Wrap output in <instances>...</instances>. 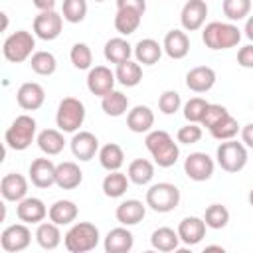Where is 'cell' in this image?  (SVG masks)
Instances as JSON below:
<instances>
[{
	"instance_id": "36",
	"label": "cell",
	"mask_w": 253,
	"mask_h": 253,
	"mask_svg": "<svg viewBox=\"0 0 253 253\" xmlns=\"http://www.w3.org/2000/svg\"><path fill=\"white\" fill-rule=\"evenodd\" d=\"M115 75H117V81L123 87H136L142 81V67H140L138 61L126 59V61H123V63L117 65Z\"/></svg>"
},
{
	"instance_id": "17",
	"label": "cell",
	"mask_w": 253,
	"mask_h": 253,
	"mask_svg": "<svg viewBox=\"0 0 253 253\" xmlns=\"http://www.w3.org/2000/svg\"><path fill=\"white\" fill-rule=\"evenodd\" d=\"M0 194L6 202H20L28 196V180L18 172H8L0 180Z\"/></svg>"
},
{
	"instance_id": "42",
	"label": "cell",
	"mask_w": 253,
	"mask_h": 253,
	"mask_svg": "<svg viewBox=\"0 0 253 253\" xmlns=\"http://www.w3.org/2000/svg\"><path fill=\"white\" fill-rule=\"evenodd\" d=\"M69 59H71V63H73L75 69L85 71V69H91V63H93V51H91V47H89L87 43L77 42V43L71 45Z\"/></svg>"
},
{
	"instance_id": "18",
	"label": "cell",
	"mask_w": 253,
	"mask_h": 253,
	"mask_svg": "<svg viewBox=\"0 0 253 253\" xmlns=\"http://www.w3.org/2000/svg\"><path fill=\"white\" fill-rule=\"evenodd\" d=\"M47 211L49 210L45 208V204L40 198H34V196H26L16 206V215L24 223H42L45 219Z\"/></svg>"
},
{
	"instance_id": "53",
	"label": "cell",
	"mask_w": 253,
	"mask_h": 253,
	"mask_svg": "<svg viewBox=\"0 0 253 253\" xmlns=\"http://www.w3.org/2000/svg\"><path fill=\"white\" fill-rule=\"evenodd\" d=\"M0 16H2V30H6V28H8V14H6V12H2Z\"/></svg>"
},
{
	"instance_id": "54",
	"label": "cell",
	"mask_w": 253,
	"mask_h": 253,
	"mask_svg": "<svg viewBox=\"0 0 253 253\" xmlns=\"http://www.w3.org/2000/svg\"><path fill=\"white\" fill-rule=\"evenodd\" d=\"M206 251H221V253H223V247H221V245H208Z\"/></svg>"
},
{
	"instance_id": "39",
	"label": "cell",
	"mask_w": 253,
	"mask_h": 253,
	"mask_svg": "<svg viewBox=\"0 0 253 253\" xmlns=\"http://www.w3.org/2000/svg\"><path fill=\"white\" fill-rule=\"evenodd\" d=\"M237 132H239V123H237V119L231 117V115L223 117L219 123H215V125L210 128V134H211L215 140H231V138L237 136Z\"/></svg>"
},
{
	"instance_id": "31",
	"label": "cell",
	"mask_w": 253,
	"mask_h": 253,
	"mask_svg": "<svg viewBox=\"0 0 253 253\" xmlns=\"http://www.w3.org/2000/svg\"><path fill=\"white\" fill-rule=\"evenodd\" d=\"M103 55H105V59H107L109 63L119 65V63H123V61H126V59H130V55H132V45H130L125 38H111V40L105 43V47H103Z\"/></svg>"
},
{
	"instance_id": "46",
	"label": "cell",
	"mask_w": 253,
	"mask_h": 253,
	"mask_svg": "<svg viewBox=\"0 0 253 253\" xmlns=\"http://www.w3.org/2000/svg\"><path fill=\"white\" fill-rule=\"evenodd\" d=\"M204 130H202V125L200 123H188L186 126H180L178 132H176V140L180 144H196L200 142Z\"/></svg>"
},
{
	"instance_id": "43",
	"label": "cell",
	"mask_w": 253,
	"mask_h": 253,
	"mask_svg": "<svg viewBox=\"0 0 253 253\" xmlns=\"http://www.w3.org/2000/svg\"><path fill=\"white\" fill-rule=\"evenodd\" d=\"M61 16L69 24H79L87 16V0H63Z\"/></svg>"
},
{
	"instance_id": "50",
	"label": "cell",
	"mask_w": 253,
	"mask_h": 253,
	"mask_svg": "<svg viewBox=\"0 0 253 253\" xmlns=\"http://www.w3.org/2000/svg\"><path fill=\"white\" fill-rule=\"evenodd\" d=\"M241 142H243L245 146L253 148V123H249V125H245V126L241 128Z\"/></svg>"
},
{
	"instance_id": "51",
	"label": "cell",
	"mask_w": 253,
	"mask_h": 253,
	"mask_svg": "<svg viewBox=\"0 0 253 253\" xmlns=\"http://www.w3.org/2000/svg\"><path fill=\"white\" fill-rule=\"evenodd\" d=\"M32 4H34L40 12H43V10H53V8H55V0H32Z\"/></svg>"
},
{
	"instance_id": "11",
	"label": "cell",
	"mask_w": 253,
	"mask_h": 253,
	"mask_svg": "<svg viewBox=\"0 0 253 253\" xmlns=\"http://www.w3.org/2000/svg\"><path fill=\"white\" fill-rule=\"evenodd\" d=\"M63 28V16L55 10H43L34 18V36L43 42H53L59 38Z\"/></svg>"
},
{
	"instance_id": "5",
	"label": "cell",
	"mask_w": 253,
	"mask_h": 253,
	"mask_svg": "<svg viewBox=\"0 0 253 253\" xmlns=\"http://www.w3.org/2000/svg\"><path fill=\"white\" fill-rule=\"evenodd\" d=\"M178 204H180V190L170 182H158L146 190V206L156 213L174 211Z\"/></svg>"
},
{
	"instance_id": "40",
	"label": "cell",
	"mask_w": 253,
	"mask_h": 253,
	"mask_svg": "<svg viewBox=\"0 0 253 253\" xmlns=\"http://www.w3.org/2000/svg\"><path fill=\"white\" fill-rule=\"evenodd\" d=\"M204 221L210 229H223L229 223V210L221 204H211L206 208Z\"/></svg>"
},
{
	"instance_id": "21",
	"label": "cell",
	"mask_w": 253,
	"mask_h": 253,
	"mask_svg": "<svg viewBox=\"0 0 253 253\" xmlns=\"http://www.w3.org/2000/svg\"><path fill=\"white\" fill-rule=\"evenodd\" d=\"M162 47L170 59H184L190 51V38H188L186 30H170L164 36Z\"/></svg>"
},
{
	"instance_id": "24",
	"label": "cell",
	"mask_w": 253,
	"mask_h": 253,
	"mask_svg": "<svg viewBox=\"0 0 253 253\" xmlns=\"http://www.w3.org/2000/svg\"><path fill=\"white\" fill-rule=\"evenodd\" d=\"M126 126L128 130L142 134V132H150L154 126V113L148 105H136L126 113Z\"/></svg>"
},
{
	"instance_id": "37",
	"label": "cell",
	"mask_w": 253,
	"mask_h": 253,
	"mask_svg": "<svg viewBox=\"0 0 253 253\" xmlns=\"http://www.w3.org/2000/svg\"><path fill=\"white\" fill-rule=\"evenodd\" d=\"M101 109L109 117H123L128 111V97L121 91H109L105 97H101Z\"/></svg>"
},
{
	"instance_id": "30",
	"label": "cell",
	"mask_w": 253,
	"mask_h": 253,
	"mask_svg": "<svg viewBox=\"0 0 253 253\" xmlns=\"http://www.w3.org/2000/svg\"><path fill=\"white\" fill-rule=\"evenodd\" d=\"M142 16L140 12L136 10H130V8H117V14H115V30L121 34V36H130L138 30L140 22H142Z\"/></svg>"
},
{
	"instance_id": "1",
	"label": "cell",
	"mask_w": 253,
	"mask_h": 253,
	"mask_svg": "<svg viewBox=\"0 0 253 253\" xmlns=\"http://www.w3.org/2000/svg\"><path fill=\"white\" fill-rule=\"evenodd\" d=\"M144 146L154 158V164H158L160 168H170L178 162V156H180L178 142H174V138L166 130L158 128V130L146 132Z\"/></svg>"
},
{
	"instance_id": "44",
	"label": "cell",
	"mask_w": 253,
	"mask_h": 253,
	"mask_svg": "<svg viewBox=\"0 0 253 253\" xmlns=\"http://www.w3.org/2000/svg\"><path fill=\"white\" fill-rule=\"evenodd\" d=\"M208 101L202 97H192L184 103V117L188 123H202V117L208 109Z\"/></svg>"
},
{
	"instance_id": "33",
	"label": "cell",
	"mask_w": 253,
	"mask_h": 253,
	"mask_svg": "<svg viewBox=\"0 0 253 253\" xmlns=\"http://www.w3.org/2000/svg\"><path fill=\"white\" fill-rule=\"evenodd\" d=\"M99 164L107 170V172H113V170H121V166L125 164V152L123 148L117 144V142H107L99 148Z\"/></svg>"
},
{
	"instance_id": "38",
	"label": "cell",
	"mask_w": 253,
	"mask_h": 253,
	"mask_svg": "<svg viewBox=\"0 0 253 253\" xmlns=\"http://www.w3.org/2000/svg\"><path fill=\"white\" fill-rule=\"evenodd\" d=\"M30 67L34 73H38L42 77H49L57 69V59L51 51L40 49V51H34V55L30 57Z\"/></svg>"
},
{
	"instance_id": "6",
	"label": "cell",
	"mask_w": 253,
	"mask_h": 253,
	"mask_svg": "<svg viewBox=\"0 0 253 253\" xmlns=\"http://www.w3.org/2000/svg\"><path fill=\"white\" fill-rule=\"evenodd\" d=\"M85 121V105L77 97H63L57 105L55 125L63 132H77Z\"/></svg>"
},
{
	"instance_id": "7",
	"label": "cell",
	"mask_w": 253,
	"mask_h": 253,
	"mask_svg": "<svg viewBox=\"0 0 253 253\" xmlns=\"http://www.w3.org/2000/svg\"><path fill=\"white\" fill-rule=\"evenodd\" d=\"M34 47H36L34 34H30L28 30H18V32L10 34L4 40L2 53H4L6 61H10V63H22V61H26V59H30L34 55Z\"/></svg>"
},
{
	"instance_id": "26",
	"label": "cell",
	"mask_w": 253,
	"mask_h": 253,
	"mask_svg": "<svg viewBox=\"0 0 253 253\" xmlns=\"http://www.w3.org/2000/svg\"><path fill=\"white\" fill-rule=\"evenodd\" d=\"M162 51H164L162 43H158L152 38H144V40L136 42V45L132 47L134 59L138 63H142V65H154V63H158L160 57H162Z\"/></svg>"
},
{
	"instance_id": "48",
	"label": "cell",
	"mask_w": 253,
	"mask_h": 253,
	"mask_svg": "<svg viewBox=\"0 0 253 253\" xmlns=\"http://www.w3.org/2000/svg\"><path fill=\"white\" fill-rule=\"evenodd\" d=\"M237 63L243 69H253V43H247V45L239 47V51H237Z\"/></svg>"
},
{
	"instance_id": "22",
	"label": "cell",
	"mask_w": 253,
	"mask_h": 253,
	"mask_svg": "<svg viewBox=\"0 0 253 253\" xmlns=\"http://www.w3.org/2000/svg\"><path fill=\"white\" fill-rule=\"evenodd\" d=\"M144 215H146V206L140 200H125L115 210L117 221L121 225H126V227L140 223L144 219Z\"/></svg>"
},
{
	"instance_id": "25",
	"label": "cell",
	"mask_w": 253,
	"mask_h": 253,
	"mask_svg": "<svg viewBox=\"0 0 253 253\" xmlns=\"http://www.w3.org/2000/svg\"><path fill=\"white\" fill-rule=\"evenodd\" d=\"M83 182V172L79 168V164L65 160L59 162L55 168V186H59L61 190H75L79 184Z\"/></svg>"
},
{
	"instance_id": "47",
	"label": "cell",
	"mask_w": 253,
	"mask_h": 253,
	"mask_svg": "<svg viewBox=\"0 0 253 253\" xmlns=\"http://www.w3.org/2000/svg\"><path fill=\"white\" fill-rule=\"evenodd\" d=\"M229 115V111L223 107V105H217V103H210L208 105V109H206V113H204V117H202V126H206L208 130L215 125V123H219L223 117H227Z\"/></svg>"
},
{
	"instance_id": "14",
	"label": "cell",
	"mask_w": 253,
	"mask_h": 253,
	"mask_svg": "<svg viewBox=\"0 0 253 253\" xmlns=\"http://www.w3.org/2000/svg\"><path fill=\"white\" fill-rule=\"evenodd\" d=\"M69 146H71L73 156L81 162H89L91 158H95V154H99V138L89 130L73 132V138L69 140Z\"/></svg>"
},
{
	"instance_id": "8",
	"label": "cell",
	"mask_w": 253,
	"mask_h": 253,
	"mask_svg": "<svg viewBox=\"0 0 253 253\" xmlns=\"http://www.w3.org/2000/svg\"><path fill=\"white\" fill-rule=\"evenodd\" d=\"M215 160L221 170L229 174H237L247 164V146L237 140H221V144L215 150Z\"/></svg>"
},
{
	"instance_id": "28",
	"label": "cell",
	"mask_w": 253,
	"mask_h": 253,
	"mask_svg": "<svg viewBox=\"0 0 253 253\" xmlns=\"http://www.w3.org/2000/svg\"><path fill=\"white\" fill-rule=\"evenodd\" d=\"M40 150L45 156H57L63 148H65V138H63V130L59 128H43L38 138H36Z\"/></svg>"
},
{
	"instance_id": "32",
	"label": "cell",
	"mask_w": 253,
	"mask_h": 253,
	"mask_svg": "<svg viewBox=\"0 0 253 253\" xmlns=\"http://www.w3.org/2000/svg\"><path fill=\"white\" fill-rule=\"evenodd\" d=\"M126 176H128V180L132 184L146 186L154 178V164L150 160H146V158H134L126 168Z\"/></svg>"
},
{
	"instance_id": "55",
	"label": "cell",
	"mask_w": 253,
	"mask_h": 253,
	"mask_svg": "<svg viewBox=\"0 0 253 253\" xmlns=\"http://www.w3.org/2000/svg\"><path fill=\"white\" fill-rule=\"evenodd\" d=\"M249 204H251V206H253V188H251V190H249Z\"/></svg>"
},
{
	"instance_id": "23",
	"label": "cell",
	"mask_w": 253,
	"mask_h": 253,
	"mask_svg": "<svg viewBox=\"0 0 253 253\" xmlns=\"http://www.w3.org/2000/svg\"><path fill=\"white\" fill-rule=\"evenodd\" d=\"M132 245H134V237L126 225L111 229L103 241V247L107 253H128L132 249Z\"/></svg>"
},
{
	"instance_id": "12",
	"label": "cell",
	"mask_w": 253,
	"mask_h": 253,
	"mask_svg": "<svg viewBox=\"0 0 253 253\" xmlns=\"http://www.w3.org/2000/svg\"><path fill=\"white\" fill-rule=\"evenodd\" d=\"M115 83H117V75L107 65H95L87 73V89L95 97H105L109 91L115 89Z\"/></svg>"
},
{
	"instance_id": "45",
	"label": "cell",
	"mask_w": 253,
	"mask_h": 253,
	"mask_svg": "<svg viewBox=\"0 0 253 253\" xmlns=\"http://www.w3.org/2000/svg\"><path fill=\"white\" fill-rule=\"evenodd\" d=\"M182 107V97L178 91H172V89H166L160 97H158V109L162 115H174L176 111H180Z\"/></svg>"
},
{
	"instance_id": "34",
	"label": "cell",
	"mask_w": 253,
	"mask_h": 253,
	"mask_svg": "<svg viewBox=\"0 0 253 253\" xmlns=\"http://www.w3.org/2000/svg\"><path fill=\"white\" fill-rule=\"evenodd\" d=\"M128 184H130V180L126 174H123L121 170H113L103 178L101 188H103V194L107 198H121L126 194Z\"/></svg>"
},
{
	"instance_id": "35",
	"label": "cell",
	"mask_w": 253,
	"mask_h": 253,
	"mask_svg": "<svg viewBox=\"0 0 253 253\" xmlns=\"http://www.w3.org/2000/svg\"><path fill=\"white\" fill-rule=\"evenodd\" d=\"M150 245L156 251L168 253V251H176L180 245V235L178 231H174L172 227H158L152 231L150 235Z\"/></svg>"
},
{
	"instance_id": "10",
	"label": "cell",
	"mask_w": 253,
	"mask_h": 253,
	"mask_svg": "<svg viewBox=\"0 0 253 253\" xmlns=\"http://www.w3.org/2000/svg\"><path fill=\"white\" fill-rule=\"evenodd\" d=\"M215 162L206 152H190L184 160V174L194 182H206L213 176Z\"/></svg>"
},
{
	"instance_id": "9",
	"label": "cell",
	"mask_w": 253,
	"mask_h": 253,
	"mask_svg": "<svg viewBox=\"0 0 253 253\" xmlns=\"http://www.w3.org/2000/svg\"><path fill=\"white\" fill-rule=\"evenodd\" d=\"M32 243V231L28 223H12L0 233V247L6 253H20Z\"/></svg>"
},
{
	"instance_id": "13",
	"label": "cell",
	"mask_w": 253,
	"mask_h": 253,
	"mask_svg": "<svg viewBox=\"0 0 253 253\" xmlns=\"http://www.w3.org/2000/svg\"><path fill=\"white\" fill-rule=\"evenodd\" d=\"M208 18V4L206 0H188L180 12V24L186 32H198Z\"/></svg>"
},
{
	"instance_id": "20",
	"label": "cell",
	"mask_w": 253,
	"mask_h": 253,
	"mask_svg": "<svg viewBox=\"0 0 253 253\" xmlns=\"http://www.w3.org/2000/svg\"><path fill=\"white\" fill-rule=\"evenodd\" d=\"M215 85V71L208 65L192 67L186 73V87L194 93H208Z\"/></svg>"
},
{
	"instance_id": "49",
	"label": "cell",
	"mask_w": 253,
	"mask_h": 253,
	"mask_svg": "<svg viewBox=\"0 0 253 253\" xmlns=\"http://www.w3.org/2000/svg\"><path fill=\"white\" fill-rule=\"evenodd\" d=\"M117 8H130L140 14L146 12V0H117Z\"/></svg>"
},
{
	"instance_id": "3",
	"label": "cell",
	"mask_w": 253,
	"mask_h": 253,
	"mask_svg": "<svg viewBox=\"0 0 253 253\" xmlns=\"http://www.w3.org/2000/svg\"><path fill=\"white\" fill-rule=\"evenodd\" d=\"M99 227L91 221L71 223L67 233L63 235V245L69 253H87L99 245Z\"/></svg>"
},
{
	"instance_id": "15",
	"label": "cell",
	"mask_w": 253,
	"mask_h": 253,
	"mask_svg": "<svg viewBox=\"0 0 253 253\" xmlns=\"http://www.w3.org/2000/svg\"><path fill=\"white\" fill-rule=\"evenodd\" d=\"M55 168L57 164H53L49 158H36L32 160L30 168H28V176H30V182L36 186V188H49L55 184Z\"/></svg>"
},
{
	"instance_id": "52",
	"label": "cell",
	"mask_w": 253,
	"mask_h": 253,
	"mask_svg": "<svg viewBox=\"0 0 253 253\" xmlns=\"http://www.w3.org/2000/svg\"><path fill=\"white\" fill-rule=\"evenodd\" d=\"M243 32H245V36L253 42V16H247V20H245V28H243Z\"/></svg>"
},
{
	"instance_id": "29",
	"label": "cell",
	"mask_w": 253,
	"mask_h": 253,
	"mask_svg": "<svg viewBox=\"0 0 253 253\" xmlns=\"http://www.w3.org/2000/svg\"><path fill=\"white\" fill-rule=\"evenodd\" d=\"M38 245L42 249H47V251H53L55 247H59L61 243V231H59V225L53 223L51 219L49 221H42L38 223V229L34 233Z\"/></svg>"
},
{
	"instance_id": "16",
	"label": "cell",
	"mask_w": 253,
	"mask_h": 253,
	"mask_svg": "<svg viewBox=\"0 0 253 253\" xmlns=\"http://www.w3.org/2000/svg\"><path fill=\"white\" fill-rule=\"evenodd\" d=\"M45 101V91L36 81H26L16 91V103L24 111H38Z\"/></svg>"
},
{
	"instance_id": "4",
	"label": "cell",
	"mask_w": 253,
	"mask_h": 253,
	"mask_svg": "<svg viewBox=\"0 0 253 253\" xmlns=\"http://www.w3.org/2000/svg\"><path fill=\"white\" fill-rule=\"evenodd\" d=\"M36 130H38V125H36V119L30 117V115H18L12 125L6 128L4 132V142L8 148L16 150V152H22L26 148H30V144L38 138L36 136Z\"/></svg>"
},
{
	"instance_id": "56",
	"label": "cell",
	"mask_w": 253,
	"mask_h": 253,
	"mask_svg": "<svg viewBox=\"0 0 253 253\" xmlns=\"http://www.w3.org/2000/svg\"><path fill=\"white\" fill-rule=\"evenodd\" d=\"M95 2H105V0H95Z\"/></svg>"
},
{
	"instance_id": "27",
	"label": "cell",
	"mask_w": 253,
	"mask_h": 253,
	"mask_svg": "<svg viewBox=\"0 0 253 253\" xmlns=\"http://www.w3.org/2000/svg\"><path fill=\"white\" fill-rule=\"evenodd\" d=\"M79 215V208L71 200H57L49 206L47 217L57 225H71Z\"/></svg>"
},
{
	"instance_id": "2",
	"label": "cell",
	"mask_w": 253,
	"mask_h": 253,
	"mask_svg": "<svg viewBox=\"0 0 253 253\" xmlns=\"http://www.w3.org/2000/svg\"><path fill=\"white\" fill-rule=\"evenodd\" d=\"M239 40H241V30L233 22H210L202 30V42L206 43V47L213 51L235 47Z\"/></svg>"
},
{
	"instance_id": "41",
	"label": "cell",
	"mask_w": 253,
	"mask_h": 253,
	"mask_svg": "<svg viewBox=\"0 0 253 253\" xmlns=\"http://www.w3.org/2000/svg\"><path fill=\"white\" fill-rule=\"evenodd\" d=\"M223 16L229 22H239L245 20L251 12V0H223L221 2Z\"/></svg>"
},
{
	"instance_id": "19",
	"label": "cell",
	"mask_w": 253,
	"mask_h": 253,
	"mask_svg": "<svg viewBox=\"0 0 253 253\" xmlns=\"http://www.w3.org/2000/svg\"><path fill=\"white\" fill-rule=\"evenodd\" d=\"M206 221L204 217H196V215H188L184 217L180 223H178V235H180V241L184 245H198L204 237H206Z\"/></svg>"
}]
</instances>
